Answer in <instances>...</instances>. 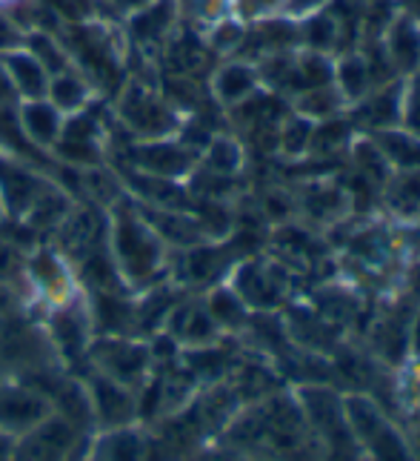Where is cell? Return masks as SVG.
Instances as JSON below:
<instances>
[{"label":"cell","mask_w":420,"mask_h":461,"mask_svg":"<svg viewBox=\"0 0 420 461\" xmlns=\"http://www.w3.org/2000/svg\"><path fill=\"white\" fill-rule=\"evenodd\" d=\"M75 444V424L46 416L35 427L14 438L9 461H63Z\"/></svg>","instance_id":"obj_4"},{"label":"cell","mask_w":420,"mask_h":461,"mask_svg":"<svg viewBox=\"0 0 420 461\" xmlns=\"http://www.w3.org/2000/svg\"><path fill=\"white\" fill-rule=\"evenodd\" d=\"M106 247L118 278L129 287H147L166 261V247L160 235L147 224V218L129 201V195H121L109 206Z\"/></svg>","instance_id":"obj_1"},{"label":"cell","mask_w":420,"mask_h":461,"mask_svg":"<svg viewBox=\"0 0 420 461\" xmlns=\"http://www.w3.org/2000/svg\"><path fill=\"white\" fill-rule=\"evenodd\" d=\"M89 407H92V419H98L106 430H121L129 424V419L135 416V402H132V390L118 384L106 375H94L89 384Z\"/></svg>","instance_id":"obj_9"},{"label":"cell","mask_w":420,"mask_h":461,"mask_svg":"<svg viewBox=\"0 0 420 461\" xmlns=\"http://www.w3.org/2000/svg\"><path fill=\"white\" fill-rule=\"evenodd\" d=\"M18 104H21V98L12 86V77L4 67V60H0V109H14Z\"/></svg>","instance_id":"obj_21"},{"label":"cell","mask_w":420,"mask_h":461,"mask_svg":"<svg viewBox=\"0 0 420 461\" xmlns=\"http://www.w3.org/2000/svg\"><path fill=\"white\" fill-rule=\"evenodd\" d=\"M177 21V0H152L143 9L123 18V38L138 50H155L172 35Z\"/></svg>","instance_id":"obj_7"},{"label":"cell","mask_w":420,"mask_h":461,"mask_svg":"<svg viewBox=\"0 0 420 461\" xmlns=\"http://www.w3.org/2000/svg\"><path fill=\"white\" fill-rule=\"evenodd\" d=\"M63 121L67 115L49 101V98H38V101H23L18 104V123L21 132L38 152H52L58 138L63 132Z\"/></svg>","instance_id":"obj_10"},{"label":"cell","mask_w":420,"mask_h":461,"mask_svg":"<svg viewBox=\"0 0 420 461\" xmlns=\"http://www.w3.org/2000/svg\"><path fill=\"white\" fill-rule=\"evenodd\" d=\"M0 60H4V67L12 77V86L14 92H18L21 104L23 101H38V98H46V92H49V72H46L43 63L31 55L26 46H21V50L14 52H6L0 55Z\"/></svg>","instance_id":"obj_12"},{"label":"cell","mask_w":420,"mask_h":461,"mask_svg":"<svg viewBox=\"0 0 420 461\" xmlns=\"http://www.w3.org/2000/svg\"><path fill=\"white\" fill-rule=\"evenodd\" d=\"M92 356L98 364V373L118 381V384L132 390L138 381L147 373L149 356L140 344H132L126 339H103L98 344H92Z\"/></svg>","instance_id":"obj_6"},{"label":"cell","mask_w":420,"mask_h":461,"mask_svg":"<svg viewBox=\"0 0 420 461\" xmlns=\"http://www.w3.org/2000/svg\"><path fill=\"white\" fill-rule=\"evenodd\" d=\"M257 86V75L246 63H226L215 75V95L223 104H240L246 101Z\"/></svg>","instance_id":"obj_14"},{"label":"cell","mask_w":420,"mask_h":461,"mask_svg":"<svg viewBox=\"0 0 420 461\" xmlns=\"http://www.w3.org/2000/svg\"><path fill=\"white\" fill-rule=\"evenodd\" d=\"M21 4H26V0H0V6H4V9H14V6H21Z\"/></svg>","instance_id":"obj_24"},{"label":"cell","mask_w":420,"mask_h":461,"mask_svg":"<svg viewBox=\"0 0 420 461\" xmlns=\"http://www.w3.org/2000/svg\"><path fill=\"white\" fill-rule=\"evenodd\" d=\"M206 164L212 167L215 172H220V175L235 172L237 164H240V152H237V147L232 144V140L215 138L212 144H209V149H206Z\"/></svg>","instance_id":"obj_17"},{"label":"cell","mask_w":420,"mask_h":461,"mask_svg":"<svg viewBox=\"0 0 420 461\" xmlns=\"http://www.w3.org/2000/svg\"><path fill=\"white\" fill-rule=\"evenodd\" d=\"M14 433L9 430H0V461H9L12 458V450H14Z\"/></svg>","instance_id":"obj_22"},{"label":"cell","mask_w":420,"mask_h":461,"mask_svg":"<svg viewBox=\"0 0 420 461\" xmlns=\"http://www.w3.org/2000/svg\"><path fill=\"white\" fill-rule=\"evenodd\" d=\"M341 81H344V86L352 95H361L363 86H366V69H363V63L361 60H349L346 67L341 69Z\"/></svg>","instance_id":"obj_20"},{"label":"cell","mask_w":420,"mask_h":461,"mask_svg":"<svg viewBox=\"0 0 420 461\" xmlns=\"http://www.w3.org/2000/svg\"><path fill=\"white\" fill-rule=\"evenodd\" d=\"M352 421L378 461H409L407 447L400 444L395 430L366 402H352Z\"/></svg>","instance_id":"obj_11"},{"label":"cell","mask_w":420,"mask_h":461,"mask_svg":"<svg viewBox=\"0 0 420 461\" xmlns=\"http://www.w3.org/2000/svg\"><path fill=\"white\" fill-rule=\"evenodd\" d=\"M46 98H49L63 115H77L98 101V89L92 86V81L77 67H69L49 77Z\"/></svg>","instance_id":"obj_13"},{"label":"cell","mask_w":420,"mask_h":461,"mask_svg":"<svg viewBox=\"0 0 420 461\" xmlns=\"http://www.w3.org/2000/svg\"><path fill=\"white\" fill-rule=\"evenodd\" d=\"M392 50H395V58L400 67H415L420 60V35L409 23H400L392 38Z\"/></svg>","instance_id":"obj_16"},{"label":"cell","mask_w":420,"mask_h":461,"mask_svg":"<svg viewBox=\"0 0 420 461\" xmlns=\"http://www.w3.org/2000/svg\"><path fill=\"white\" fill-rule=\"evenodd\" d=\"M135 167L155 181H174L192 169V152L172 138L140 140L135 149Z\"/></svg>","instance_id":"obj_8"},{"label":"cell","mask_w":420,"mask_h":461,"mask_svg":"<svg viewBox=\"0 0 420 461\" xmlns=\"http://www.w3.org/2000/svg\"><path fill=\"white\" fill-rule=\"evenodd\" d=\"M115 118L138 140H160L177 132L174 106L147 84H123L115 92Z\"/></svg>","instance_id":"obj_2"},{"label":"cell","mask_w":420,"mask_h":461,"mask_svg":"<svg viewBox=\"0 0 420 461\" xmlns=\"http://www.w3.org/2000/svg\"><path fill=\"white\" fill-rule=\"evenodd\" d=\"M23 43H26V29L18 23V18L9 9L0 6V55L21 50Z\"/></svg>","instance_id":"obj_18"},{"label":"cell","mask_w":420,"mask_h":461,"mask_svg":"<svg viewBox=\"0 0 420 461\" xmlns=\"http://www.w3.org/2000/svg\"><path fill=\"white\" fill-rule=\"evenodd\" d=\"M103 149H106V132L101 121L94 118V104H92L84 113L67 115L52 155L75 169H92V167H101Z\"/></svg>","instance_id":"obj_3"},{"label":"cell","mask_w":420,"mask_h":461,"mask_svg":"<svg viewBox=\"0 0 420 461\" xmlns=\"http://www.w3.org/2000/svg\"><path fill=\"white\" fill-rule=\"evenodd\" d=\"M9 218V206H6V195H4V186H0V227L6 224Z\"/></svg>","instance_id":"obj_23"},{"label":"cell","mask_w":420,"mask_h":461,"mask_svg":"<svg viewBox=\"0 0 420 461\" xmlns=\"http://www.w3.org/2000/svg\"><path fill=\"white\" fill-rule=\"evenodd\" d=\"M26 284H31L52 307L75 301L72 267L55 249H38L26 256Z\"/></svg>","instance_id":"obj_5"},{"label":"cell","mask_w":420,"mask_h":461,"mask_svg":"<svg viewBox=\"0 0 420 461\" xmlns=\"http://www.w3.org/2000/svg\"><path fill=\"white\" fill-rule=\"evenodd\" d=\"M94 9L98 12H109V14H115V18H129L132 12L143 9L147 4H152V0H92Z\"/></svg>","instance_id":"obj_19"},{"label":"cell","mask_w":420,"mask_h":461,"mask_svg":"<svg viewBox=\"0 0 420 461\" xmlns=\"http://www.w3.org/2000/svg\"><path fill=\"white\" fill-rule=\"evenodd\" d=\"M177 318H181V339H186V341H206L209 336H212V327H215V321H212V315L209 312H203V310H181L177 312Z\"/></svg>","instance_id":"obj_15"}]
</instances>
